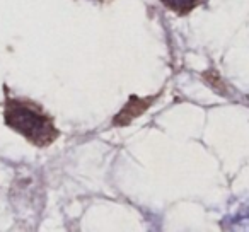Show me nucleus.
<instances>
[{"mask_svg":"<svg viewBox=\"0 0 249 232\" xmlns=\"http://www.w3.org/2000/svg\"><path fill=\"white\" fill-rule=\"evenodd\" d=\"M4 120L9 128L36 147H48L60 135L52 116L46 114L39 104L24 97H12L5 94Z\"/></svg>","mask_w":249,"mask_h":232,"instance_id":"obj_1","label":"nucleus"},{"mask_svg":"<svg viewBox=\"0 0 249 232\" xmlns=\"http://www.w3.org/2000/svg\"><path fill=\"white\" fill-rule=\"evenodd\" d=\"M152 101H154V97H149V99H140V97H137V96H132L128 103H126V106H124L123 109L118 113V116L114 118L113 123H114V125H120V126L121 125H128L133 118L140 116V114H142L143 111L150 106V103H152Z\"/></svg>","mask_w":249,"mask_h":232,"instance_id":"obj_2","label":"nucleus"},{"mask_svg":"<svg viewBox=\"0 0 249 232\" xmlns=\"http://www.w3.org/2000/svg\"><path fill=\"white\" fill-rule=\"evenodd\" d=\"M160 2H162L169 11L176 12V14H179V16L188 14V12H191L200 4V0H160Z\"/></svg>","mask_w":249,"mask_h":232,"instance_id":"obj_3","label":"nucleus"}]
</instances>
